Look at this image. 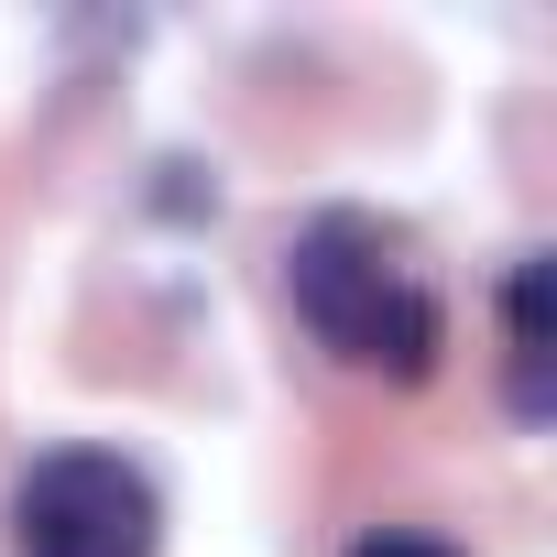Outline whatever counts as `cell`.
Masks as SVG:
<instances>
[{
	"instance_id": "6da1fadb",
	"label": "cell",
	"mask_w": 557,
	"mask_h": 557,
	"mask_svg": "<svg viewBox=\"0 0 557 557\" xmlns=\"http://www.w3.org/2000/svg\"><path fill=\"white\" fill-rule=\"evenodd\" d=\"M296 318H307L350 372L426 383V361H437V296L405 273V251H394L372 219H350V208H329V219L296 240Z\"/></svg>"
},
{
	"instance_id": "7a4b0ae2",
	"label": "cell",
	"mask_w": 557,
	"mask_h": 557,
	"mask_svg": "<svg viewBox=\"0 0 557 557\" xmlns=\"http://www.w3.org/2000/svg\"><path fill=\"white\" fill-rule=\"evenodd\" d=\"M153 546H164V513L132 459L55 448L23 481V557H153Z\"/></svg>"
},
{
	"instance_id": "3957f363",
	"label": "cell",
	"mask_w": 557,
	"mask_h": 557,
	"mask_svg": "<svg viewBox=\"0 0 557 557\" xmlns=\"http://www.w3.org/2000/svg\"><path fill=\"white\" fill-rule=\"evenodd\" d=\"M503 318H513V405H524V416H546V262H524V273H513Z\"/></svg>"
},
{
	"instance_id": "277c9868",
	"label": "cell",
	"mask_w": 557,
	"mask_h": 557,
	"mask_svg": "<svg viewBox=\"0 0 557 557\" xmlns=\"http://www.w3.org/2000/svg\"><path fill=\"white\" fill-rule=\"evenodd\" d=\"M350 557H459V546H437V535H372V546H350Z\"/></svg>"
}]
</instances>
